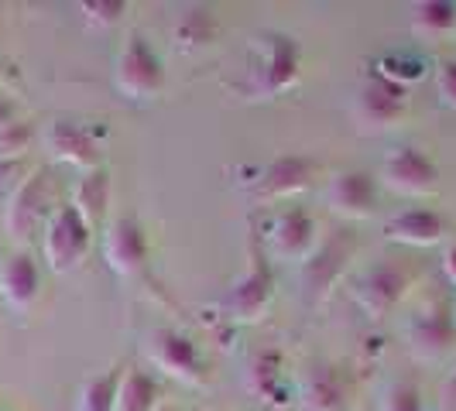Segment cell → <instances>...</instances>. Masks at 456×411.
<instances>
[{
	"label": "cell",
	"instance_id": "1",
	"mask_svg": "<svg viewBox=\"0 0 456 411\" xmlns=\"http://www.w3.org/2000/svg\"><path fill=\"white\" fill-rule=\"evenodd\" d=\"M302 76V52L298 42L281 35V31H265L251 45V62H248V90L257 100H274L289 93Z\"/></svg>",
	"mask_w": 456,
	"mask_h": 411
},
{
	"label": "cell",
	"instance_id": "2",
	"mask_svg": "<svg viewBox=\"0 0 456 411\" xmlns=\"http://www.w3.org/2000/svg\"><path fill=\"white\" fill-rule=\"evenodd\" d=\"M114 83L120 96L134 100V103H148L161 96L165 90V66H161L159 52L148 45L144 35H127V42L117 55Z\"/></svg>",
	"mask_w": 456,
	"mask_h": 411
},
{
	"label": "cell",
	"instance_id": "3",
	"mask_svg": "<svg viewBox=\"0 0 456 411\" xmlns=\"http://www.w3.org/2000/svg\"><path fill=\"white\" fill-rule=\"evenodd\" d=\"M354 247L357 244H354V237L346 230H333L298 264V285H302V295H305L309 305H316V302H322L333 292V285L343 278L350 257H354Z\"/></svg>",
	"mask_w": 456,
	"mask_h": 411
},
{
	"label": "cell",
	"instance_id": "4",
	"mask_svg": "<svg viewBox=\"0 0 456 411\" xmlns=\"http://www.w3.org/2000/svg\"><path fill=\"white\" fill-rule=\"evenodd\" d=\"M93 244V230L79 220V213L72 206H55L48 216L45 230H42V251H45L48 268L55 274L76 271Z\"/></svg>",
	"mask_w": 456,
	"mask_h": 411
},
{
	"label": "cell",
	"instance_id": "5",
	"mask_svg": "<svg viewBox=\"0 0 456 411\" xmlns=\"http://www.w3.org/2000/svg\"><path fill=\"white\" fill-rule=\"evenodd\" d=\"M274 302V271L272 264L265 261L261 251H251V264L248 271L240 274L233 285L227 288V295L220 302L224 316L230 322H240V326H251V322H261L265 312L272 309Z\"/></svg>",
	"mask_w": 456,
	"mask_h": 411
},
{
	"label": "cell",
	"instance_id": "6",
	"mask_svg": "<svg viewBox=\"0 0 456 411\" xmlns=\"http://www.w3.org/2000/svg\"><path fill=\"white\" fill-rule=\"evenodd\" d=\"M322 165L313 155H274L248 185V196L257 203H274V199H292L305 192L320 179Z\"/></svg>",
	"mask_w": 456,
	"mask_h": 411
},
{
	"label": "cell",
	"instance_id": "7",
	"mask_svg": "<svg viewBox=\"0 0 456 411\" xmlns=\"http://www.w3.org/2000/svg\"><path fill=\"white\" fill-rule=\"evenodd\" d=\"M52 192H48L45 172H31L28 179L14 185V192L7 196V209H4V233L14 240H31L35 230H45L48 216H52Z\"/></svg>",
	"mask_w": 456,
	"mask_h": 411
},
{
	"label": "cell",
	"instance_id": "8",
	"mask_svg": "<svg viewBox=\"0 0 456 411\" xmlns=\"http://www.w3.org/2000/svg\"><path fill=\"white\" fill-rule=\"evenodd\" d=\"M411 288V271L398 261H378L374 268H367L357 281H354V298L364 309L367 319H385L391 316L405 292Z\"/></svg>",
	"mask_w": 456,
	"mask_h": 411
},
{
	"label": "cell",
	"instance_id": "9",
	"mask_svg": "<svg viewBox=\"0 0 456 411\" xmlns=\"http://www.w3.org/2000/svg\"><path fill=\"white\" fill-rule=\"evenodd\" d=\"M151 364L159 367L161 374L183 381V384H203L206 381V367L203 357H200V346L189 340L179 329H168V326H159L148 333V342H144Z\"/></svg>",
	"mask_w": 456,
	"mask_h": 411
},
{
	"label": "cell",
	"instance_id": "10",
	"mask_svg": "<svg viewBox=\"0 0 456 411\" xmlns=\"http://www.w3.org/2000/svg\"><path fill=\"white\" fill-rule=\"evenodd\" d=\"M405 114H409V90L381 79L378 72L354 96V120L361 124V131H374V134L391 131Z\"/></svg>",
	"mask_w": 456,
	"mask_h": 411
},
{
	"label": "cell",
	"instance_id": "11",
	"mask_svg": "<svg viewBox=\"0 0 456 411\" xmlns=\"http://www.w3.org/2000/svg\"><path fill=\"white\" fill-rule=\"evenodd\" d=\"M378 175L398 196H429V192L439 189V168H436V161L426 151L411 148V144L391 148L388 155L381 158V172Z\"/></svg>",
	"mask_w": 456,
	"mask_h": 411
},
{
	"label": "cell",
	"instance_id": "12",
	"mask_svg": "<svg viewBox=\"0 0 456 411\" xmlns=\"http://www.w3.org/2000/svg\"><path fill=\"white\" fill-rule=\"evenodd\" d=\"M409 336V350L419 360H439L453 350L456 340V312L446 302L426 305L422 312H415L405 326Z\"/></svg>",
	"mask_w": 456,
	"mask_h": 411
},
{
	"label": "cell",
	"instance_id": "13",
	"mask_svg": "<svg viewBox=\"0 0 456 411\" xmlns=\"http://www.w3.org/2000/svg\"><path fill=\"white\" fill-rule=\"evenodd\" d=\"M148 233L137 223L134 216H117L114 223L103 233V257H107V268L120 278H134L144 271L148 264Z\"/></svg>",
	"mask_w": 456,
	"mask_h": 411
},
{
	"label": "cell",
	"instance_id": "14",
	"mask_svg": "<svg viewBox=\"0 0 456 411\" xmlns=\"http://www.w3.org/2000/svg\"><path fill=\"white\" fill-rule=\"evenodd\" d=\"M268 244L272 254L281 261H305L313 247L320 244V227H316V216L302 206H289L274 216L272 233H268Z\"/></svg>",
	"mask_w": 456,
	"mask_h": 411
},
{
	"label": "cell",
	"instance_id": "15",
	"mask_svg": "<svg viewBox=\"0 0 456 411\" xmlns=\"http://www.w3.org/2000/svg\"><path fill=\"white\" fill-rule=\"evenodd\" d=\"M350 381L337 364H313L302 370L296 384L298 411H343Z\"/></svg>",
	"mask_w": 456,
	"mask_h": 411
},
{
	"label": "cell",
	"instance_id": "16",
	"mask_svg": "<svg viewBox=\"0 0 456 411\" xmlns=\"http://www.w3.org/2000/svg\"><path fill=\"white\" fill-rule=\"evenodd\" d=\"M45 148L52 151V158L83 168V172L100 168V155H103L90 127L76 120H52L45 127Z\"/></svg>",
	"mask_w": 456,
	"mask_h": 411
},
{
	"label": "cell",
	"instance_id": "17",
	"mask_svg": "<svg viewBox=\"0 0 456 411\" xmlns=\"http://www.w3.org/2000/svg\"><path fill=\"white\" fill-rule=\"evenodd\" d=\"M42 295V271L28 251H14L0 257V298L14 309L28 312Z\"/></svg>",
	"mask_w": 456,
	"mask_h": 411
},
{
	"label": "cell",
	"instance_id": "18",
	"mask_svg": "<svg viewBox=\"0 0 456 411\" xmlns=\"http://www.w3.org/2000/svg\"><path fill=\"white\" fill-rule=\"evenodd\" d=\"M378 203V182L370 172H340L326 182V206L346 220H367Z\"/></svg>",
	"mask_w": 456,
	"mask_h": 411
},
{
	"label": "cell",
	"instance_id": "19",
	"mask_svg": "<svg viewBox=\"0 0 456 411\" xmlns=\"http://www.w3.org/2000/svg\"><path fill=\"white\" fill-rule=\"evenodd\" d=\"M385 233H388V240L409 244V247H436L446 237V220L436 209L411 206V209H402L391 216L385 223Z\"/></svg>",
	"mask_w": 456,
	"mask_h": 411
},
{
	"label": "cell",
	"instance_id": "20",
	"mask_svg": "<svg viewBox=\"0 0 456 411\" xmlns=\"http://www.w3.org/2000/svg\"><path fill=\"white\" fill-rule=\"evenodd\" d=\"M72 209L79 213V220L90 230H96L107 220V206H110V175L107 168H93L83 172V179L72 189Z\"/></svg>",
	"mask_w": 456,
	"mask_h": 411
},
{
	"label": "cell",
	"instance_id": "21",
	"mask_svg": "<svg viewBox=\"0 0 456 411\" xmlns=\"http://www.w3.org/2000/svg\"><path fill=\"white\" fill-rule=\"evenodd\" d=\"M409 24L419 38H450L456 31L453 0H419L409 7Z\"/></svg>",
	"mask_w": 456,
	"mask_h": 411
},
{
	"label": "cell",
	"instance_id": "22",
	"mask_svg": "<svg viewBox=\"0 0 456 411\" xmlns=\"http://www.w3.org/2000/svg\"><path fill=\"white\" fill-rule=\"evenodd\" d=\"M161 391L155 384L151 374L127 367L124 377H120V388H117V405L114 411H159Z\"/></svg>",
	"mask_w": 456,
	"mask_h": 411
},
{
	"label": "cell",
	"instance_id": "23",
	"mask_svg": "<svg viewBox=\"0 0 456 411\" xmlns=\"http://www.w3.org/2000/svg\"><path fill=\"white\" fill-rule=\"evenodd\" d=\"M120 377H124V367H110L103 374H93L90 381L79 388L76 411H114Z\"/></svg>",
	"mask_w": 456,
	"mask_h": 411
},
{
	"label": "cell",
	"instance_id": "24",
	"mask_svg": "<svg viewBox=\"0 0 456 411\" xmlns=\"http://www.w3.org/2000/svg\"><path fill=\"white\" fill-rule=\"evenodd\" d=\"M244 384L251 394H257L261 401L265 398H274V394H281V357L268 350V353H257L248 370H244Z\"/></svg>",
	"mask_w": 456,
	"mask_h": 411
},
{
	"label": "cell",
	"instance_id": "25",
	"mask_svg": "<svg viewBox=\"0 0 456 411\" xmlns=\"http://www.w3.org/2000/svg\"><path fill=\"white\" fill-rule=\"evenodd\" d=\"M209 35H213V18L206 14L203 7H185L179 14V24H175V42L189 52V48L206 45Z\"/></svg>",
	"mask_w": 456,
	"mask_h": 411
},
{
	"label": "cell",
	"instance_id": "26",
	"mask_svg": "<svg viewBox=\"0 0 456 411\" xmlns=\"http://www.w3.org/2000/svg\"><path fill=\"white\" fill-rule=\"evenodd\" d=\"M374 72H378L381 79L398 83V86H405V90H409L411 83H419V79L426 76V66H422L419 59H409V55H385Z\"/></svg>",
	"mask_w": 456,
	"mask_h": 411
},
{
	"label": "cell",
	"instance_id": "27",
	"mask_svg": "<svg viewBox=\"0 0 456 411\" xmlns=\"http://www.w3.org/2000/svg\"><path fill=\"white\" fill-rule=\"evenodd\" d=\"M124 11H127V0H83V4H79L83 21L90 24V28H100V31L120 24Z\"/></svg>",
	"mask_w": 456,
	"mask_h": 411
},
{
	"label": "cell",
	"instance_id": "28",
	"mask_svg": "<svg viewBox=\"0 0 456 411\" xmlns=\"http://www.w3.org/2000/svg\"><path fill=\"white\" fill-rule=\"evenodd\" d=\"M31 144V127L24 120H14L7 131H0V165H14Z\"/></svg>",
	"mask_w": 456,
	"mask_h": 411
},
{
	"label": "cell",
	"instance_id": "29",
	"mask_svg": "<svg viewBox=\"0 0 456 411\" xmlns=\"http://www.w3.org/2000/svg\"><path fill=\"white\" fill-rule=\"evenodd\" d=\"M381 411H426V405H422L419 388L409 384V381H402V384H391V388L385 391Z\"/></svg>",
	"mask_w": 456,
	"mask_h": 411
},
{
	"label": "cell",
	"instance_id": "30",
	"mask_svg": "<svg viewBox=\"0 0 456 411\" xmlns=\"http://www.w3.org/2000/svg\"><path fill=\"white\" fill-rule=\"evenodd\" d=\"M436 93H439V100H443L450 110H456V62L453 59L436 66Z\"/></svg>",
	"mask_w": 456,
	"mask_h": 411
},
{
	"label": "cell",
	"instance_id": "31",
	"mask_svg": "<svg viewBox=\"0 0 456 411\" xmlns=\"http://www.w3.org/2000/svg\"><path fill=\"white\" fill-rule=\"evenodd\" d=\"M439 411H456V370L446 377V384L439 391Z\"/></svg>",
	"mask_w": 456,
	"mask_h": 411
},
{
	"label": "cell",
	"instance_id": "32",
	"mask_svg": "<svg viewBox=\"0 0 456 411\" xmlns=\"http://www.w3.org/2000/svg\"><path fill=\"white\" fill-rule=\"evenodd\" d=\"M443 271L450 278V285H456V244H450L446 254H443Z\"/></svg>",
	"mask_w": 456,
	"mask_h": 411
},
{
	"label": "cell",
	"instance_id": "33",
	"mask_svg": "<svg viewBox=\"0 0 456 411\" xmlns=\"http://www.w3.org/2000/svg\"><path fill=\"white\" fill-rule=\"evenodd\" d=\"M14 120H18V114H14L11 100H4V96H0V131H7V127H11Z\"/></svg>",
	"mask_w": 456,
	"mask_h": 411
},
{
	"label": "cell",
	"instance_id": "34",
	"mask_svg": "<svg viewBox=\"0 0 456 411\" xmlns=\"http://www.w3.org/2000/svg\"><path fill=\"white\" fill-rule=\"evenodd\" d=\"M453 312H456V309H453Z\"/></svg>",
	"mask_w": 456,
	"mask_h": 411
},
{
	"label": "cell",
	"instance_id": "35",
	"mask_svg": "<svg viewBox=\"0 0 456 411\" xmlns=\"http://www.w3.org/2000/svg\"><path fill=\"white\" fill-rule=\"evenodd\" d=\"M165 411H168V408H165Z\"/></svg>",
	"mask_w": 456,
	"mask_h": 411
}]
</instances>
